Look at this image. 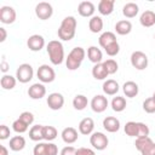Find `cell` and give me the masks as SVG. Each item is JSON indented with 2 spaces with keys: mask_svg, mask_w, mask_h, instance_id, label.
<instances>
[{
  "mask_svg": "<svg viewBox=\"0 0 155 155\" xmlns=\"http://www.w3.org/2000/svg\"><path fill=\"white\" fill-rule=\"evenodd\" d=\"M47 154L48 155H58V148L54 143H52V142L47 143Z\"/></svg>",
  "mask_w": 155,
  "mask_h": 155,
  "instance_id": "obj_47",
  "label": "cell"
},
{
  "mask_svg": "<svg viewBox=\"0 0 155 155\" xmlns=\"http://www.w3.org/2000/svg\"><path fill=\"white\" fill-rule=\"evenodd\" d=\"M61 136H62V139H63V142H64L65 144H73V143H75V142L78 140V138H79L78 130L74 128V127H65V128L62 131Z\"/></svg>",
  "mask_w": 155,
  "mask_h": 155,
  "instance_id": "obj_15",
  "label": "cell"
},
{
  "mask_svg": "<svg viewBox=\"0 0 155 155\" xmlns=\"http://www.w3.org/2000/svg\"><path fill=\"white\" fill-rule=\"evenodd\" d=\"M88 104V99L84 94H76L73 99V107L76 110H84Z\"/></svg>",
  "mask_w": 155,
  "mask_h": 155,
  "instance_id": "obj_32",
  "label": "cell"
},
{
  "mask_svg": "<svg viewBox=\"0 0 155 155\" xmlns=\"http://www.w3.org/2000/svg\"><path fill=\"white\" fill-rule=\"evenodd\" d=\"M132 30V23L127 19H121L115 24V31L119 35H127Z\"/></svg>",
  "mask_w": 155,
  "mask_h": 155,
  "instance_id": "obj_25",
  "label": "cell"
},
{
  "mask_svg": "<svg viewBox=\"0 0 155 155\" xmlns=\"http://www.w3.org/2000/svg\"><path fill=\"white\" fill-rule=\"evenodd\" d=\"M34 76V69L30 64L28 63H22L18 65L16 70V79L21 84H27L29 82Z\"/></svg>",
  "mask_w": 155,
  "mask_h": 155,
  "instance_id": "obj_4",
  "label": "cell"
},
{
  "mask_svg": "<svg viewBox=\"0 0 155 155\" xmlns=\"http://www.w3.org/2000/svg\"><path fill=\"white\" fill-rule=\"evenodd\" d=\"M154 39H155V35H154Z\"/></svg>",
  "mask_w": 155,
  "mask_h": 155,
  "instance_id": "obj_52",
  "label": "cell"
},
{
  "mask_svg": "<svg viewBox=\"0 0 155 155\" xmlns=\"http://www.w3.org/2000/svg\"><path fill=\"white\" fill-rule=\"evenodd\" d=\"M36 76H38V79L42 84H50V82L54 81V79H56V71L48 64H42V65H40L38 68Z\"/></svg>",
  "mask_w": 155,
  "mask_h": 155,
  "instance_id": "obj_5",
  "label": "cell"
},
{
  "mask_svg": "<svg viewBox=\"0 0 155 155\" xmlns=\"http://www.w3.org/2000/svg\"><path fill=\"white\" fill-rule=\"evenodd\" d=\"M108 98L103 94H96L91 101V109L94 113H103L108 108Z\"/></svg>",
  "mask_w": 155,
  "mask_h": 155,
  "instance_id": "obj_10",
  "label": "cell"
},
{
  "mask_svg": "<svg viewBox=\"0 0 155 155\" xmlns=\"http://www.w3.org/2000/svg\"><path fill=\"white\" fill-rule=\"evenodd\" d=\"M87 57H88L90 62H92L93 64L102 63V61H103V53L97 46H90L87 48Z\"/></svg>",
  "mask_w": 155,
  "mask_h": 155,
  "instance_id": "obj_20",
  "label": "cell"
},
{
  "mask_svg": "<svg viewBox=\"0 0 155 155\" xmlns=\"http://www.w3.org/2000/svg\"><path fill=\"white\" fill-rule=\"evenodd\" d=\"M75 155H96V153H94V150H92L90 148H84L82 147V148L76 149Z\"/></svg>",
  "mask_w": 155,
  "mask_h": 155,
  "instance_id": "obj_45",
  "label": "cell"
},
{
  "mask_svg": "<svg viewBox=\"0 0 155 155\" xmlns=\"http://www.w3.org/2000/svg\"><path fill=\"white\" fill-rule=\"evenodd\" d=\"M48 58L53 65H59L64 61V47L59 40H51L46 45Z\"/></svg>",
  "mask_w": 155,
  "mask_h": 155,
  "instance_id": "obj_2",
  "label": "cell"
},
{
  "mask_svg": "<svg viewBox=\"0 0 155 155\" xmlns=\"http://www.w3.org/2000/svg\"><path fill=\"white\" fill-rule=\"evenodd\" d=\"M108 75H109V73H108L107 68L104 67L103 62L93 65V68H92V76L96 80H105L108 78Z\"/></svg>",
  "mask_w": 155,
  "mask_h": 155,
  "instance_id": "obj_24",
  "label": "cell"
},
{
  "mask_svg": "<svg viewBox=\"0 0 155 155\" xmlns=\"http://www.w3.org/2000/svg\"><path fill=\"white\" fill-rule=\"evenodd\" d=\"M142 155H155V142L151 140L148 145H145V148L140 151Z\"/></svg>",
  "mask_w": 155,
  "mask_h": 155,
  "instance_id": "obj_43",
  "label": "cell"
},
{
  "mask_svg": "<svg viewBox=\"0 0 155 155\" xmlns=\"http://www.w3.org/2000/svg\"><path fill=\"white\" fill-rule=\"evenodd\" d=\"M114 5H115L114 0H101L98 4V12L102 16H109L114 11Z\"/></svg>",
  "mask_w": 155,
  "mask_h": 155,
  "instance_id": "obj_21",
  "label": "cell"
},
{
  "mask_svg": "<svg viewBox=\"0 0 155 155\" xmlns=\"http://www.w3.org/2000/svg\"><path fill=\"white\" fill-rule=\"evenodd\" d=\"M35 15L41 21H46L48 18L52 17L53 15V7L51 4L46 2V1H41L35 6Z\"/></svg>",
  "mask_w": 155,
  "mask_h": 155,
  "instance_id": "obj_8",
  "label": "cell"
},
{
  "mask_svg": "<svg viewBox=\"0 0 155 155\" xmlns=\"http://www.w3.org/2000/svg\"><path fill=\"white\" fill-rule=\"evenodd\" d=\"M149 133H150V130L148 127L147 124L144 122H138V137H149Z\"/></svg>",
  "mask_w": 155,
  "mask_h": 155,
  "instance_id": "obj_41",
  "label": "cell"
},
{
  "mask_svg": "<svg viewBox=\"0 0 155 155\" xmlns=\"http://www.w3.org/2000/svg\"><path fill=\"white\" fill-rule=\"evenodd\" d=\"M46 103L48 105L50 109L52 110H59L63 108L64 105V97L62 93H58V92H53V93H50L47 99H46Z\"/></svg>",
  "mask_w": 155,
  "mask_h": 155,
  "instance_id": "obj_11",
  "label": "cell"
},
{
  "mask_svg": "<svg viewBox=\"0 0 155 155\" xmlns=\"http://www.w3.org/2000/svg\"><path fill=\"white\" fill-rule=\"evenodd\" d=\"M111 109L116 113H121L126 109V105H127V102L125 99V97H121V96H116L111 99Z\"/></svg>",
  "mask_w": 155,
  "mask_h": 155,
  "instance_id": "obj_29",
  "label": "cell"
},
{
  "mask_svg": "<svg viewBox=\"0 0 155 155\" xmlns=\"http://www.w3.org/2000/svg\"><path fill=\"white\" fill-rule=\"evenodd\" d=\"M0 155H8V149L5 145L0 147Z\"/></svg>",
  "mask_w": 155,
  "mask_h": 155,
  "instance_id": "obj_50",
  "label": "cell"
},
{
  "mask_svg": "<svg viewBox=\"0 0 155 155\" xmlns=\"http://www.w3.org/2000/svg\"><path fill=\"white\" fill-rule=\"evenodd\" d=\"M18 119H21L23 122H25L28 126H30L33 122H34V115L30 113V111H23V113H21V115H19V117Z\"/></svg>",
  "mask_w": 155,
  "mask_h": 155,
  "instance_id": "obj_42",
  "label": "cell"
},
{
  "mask_svg": "<svg viewBox=\"0 0 155 155\" xmlns=\"http://www.w3.org/2000/svg\"><path fill=\"white\" fill-rule=\"evenodd\" d=\"M104 51H105V53H107L108 56L114 57V56H116V54L120 52V45H119V42L116 41V42L109 45L107 48H104Z\"/></svg>",
  "mask_w": 155,
  "mask_h": 155,
  "instance_id": "obj_40",
  "label": "cell"
},
{
  "mask_svg": "<svg viewBox=\"0 0 155 155\" xmlns=\"http://www.w3.org/2000/svg\"><path fill=\"white\" fill-rule=\"evenodd\" d=\"M16 11L11 6H2L0 7V22L4 24H12L16 21Z\"/></svg>",
  "mask_w": 155,
  "mask_h": 155,
  "instance_id": "obj_12",
  "label": "cell"
},
{
  "mask_svg": "<svg viewBox=\"0 0 155 155\" xmlns=\"http://www.w3.org/2000/svg\"><path fill=\"white\" fill-rule=\"evenodd\" d=\"M17 84V79L16 76H12V75H8V74H4L1 80H0V85L4 90H12L15 88Z\"/></svg>",
  "mask_w": 155,
  "mask_h": 155,
  "instance_id": "obj_30",
  "label": "cell"
},
{
  "mask_svg": "<svg viewBox=\"0 0 155 155\" xmlns=\"http://www.w3.org/2000/svg\"><path fill=\"white\" fill-rule=\"evenodd\" d=\"M151 140H153V139H151L150 137H139V138H136V142H134L136 149L140 153V151L145 148V145H148Z\"/></svg>",
  "mask_w": 155,
  "mask_h": 155,
  "instance_id": "obj_37",
  "label": "cell"
},
{
  "mask_svg": "<svg viewBox=\"0 0 155 155\" xmlns=\"http://www.w3.org/2000/svg\"><path fill=\"white\" fill-rule=\"evenodd\" d=\"M6 36H7V33H6V29L4 27L0 28V42H4L6 40Z\"/></svg>",
  "mask_w": 155,
  "mask_h": 155,
  "instance_id": "obj_48",
  "label": "cell"
},
{
  "mask_svg": "<svg viewBox=\"0 0 155 155\" xmlns=\"http://www.w3.org/2000/svg\"><path fill=\"white\" fill-rule=\"evenodd\" d=\"M8 145H10V149L12 151H21L25 147V139L23 136H13L10 139Z\"/></svg>",
  "mask_w": 155,
  "mask_h": 155,
  "instance_id": "obj_26",
  "label": "cell"
},
{
  "mask_svg": "<svg viewBox=\"0 0 155 155\" xmlns=\"http://www.w3.org/2000/svg\"><path fill=\"white\" fill-rule=\"evenodd\" d=\"M42 130H44V125H34V126H31V128L29 130V138L31 140H34V142H40L41 139H44Z\"/></svg>",
  "mask_w": 155,
  "mask_h": 155,
  "instance_id": "obj_31",
  "label": "cell"
},
{
  "mask_svg": "<svg viewBox=\"0 0 155 155\" xmlns=\"http://www.w3.org/2000/svg\"><path fill=\"white\" fill-rule=\"evenodd\" d=\"M148 56L142 51H134L131 54V64L137 70H144L148 67Z\"/></svg>",
  "mask_w": 155,
  "mask_h": 155,
  "instance_id": "obj_6",
  "label": "cell"
},
{
  "mask_svg": "<svg viewBox=\"0 0 155 155\" xmlns=\"http://www.w3.org/2000/svg\"><path fill=\"white\" fill-rule=\"evenodd\" d=\"M139 22L143 27L145 28H150L155 24V12L151 10H145L140 17H139Z\"/></svg>",
  "mask_w": 155,
  "mask_h": 155,
  "instance_id": "obj_19",
  "label": "cell"
},
{
  "mask_svg": "<svg viewBox=\"0 0 155 155\" xmlns=\"http://www.w3.org/2000/svg\"><path fill=\"white\" fill-rule=\"evenodd\" d=\"M124 130H125V133L130 137H138V122H134V121H128L126 122V125L124 126Z\"/></svg>",
  "mask_w": 155,
  "mask_h": 155,
  "instance_id": "obj_34",
  "label": "cell"
},
{
  "mask_svg": "<svg viewBox=\"0 0 155 155\" xmlns=\"http://www.w3.org/2000/svg\"><path fill=\"white\" fill-rule=\"evenodd\" d=\"M122 91H124V94L128 98H133L138 94L139 92V87L138 85L134 82V81H126L124 85H122Z\"/></svg>",
  "mask_w": 155,
  "mask_h": 155,
  "instance_id": "obj_22",
  "label": "cell"
},
{
  "mask_svg": "<svg viewBox=\"0 0 155 155\" xmlns=\"http://www.w3.org/2000/svg\"><path fill=\"white\" fill-rule=\"evenodd\" d=\"M33 155H48L47 154V143L38 142L33 149Z\"/></svg>",
  "mask_w": 155,
  "mask_h": 155,
  "instance_id": "obj_39",
  "label": "cell"
},
{
  "mask_svg": "<svg viewBox=\"0 0 155 155\" xmlns=\"http://www.w3.org/2000/svg\"><path fill=\"white\" fill-rule=\"evenodd\" d=\"M8 67H10V65L7 64L6 61H2L1 64H0V68H1V71H2V73H6V71L8 70Z\"/></svg>",
  "mask_w": 155,
  "mask_h": 155,
  "instance_id": "obj_49",
  "label": "cell"
},
{
  "mask_svg": "<svg viewBox=\"0 0 155 155\" xmlns=\"http://www.w3.org/2000/svg\"><path fill=\"white\" fill-rule=\"evenodd\" d=\"M45 94H46V87L42 82L33 84L28 88V96L31 99H41L42 97H45Z\"/></svg>",
  "mask_w": 155,
  "mask_h": 155,
  "instance_id": "obj_13",
  "label": "cell"
},
{
  "mask_svg": "<svg viewBox=\"0 0 155 155\" xmlns=\"http://www.w3.org/2000/svg\"><path fill=\"white\" fill-rule=\"evenodd\" d=\"M75 153H76V149H75L74 147L67 145V147H64V148L61 150L59 155H75Z\"/></svg>",
  "mask_w": 155,
  "mask_h": 155,
  "instance_id": "obj_46",
  "label": "cell"
},
{
  "mask_svg": "<svg viewBox=\"0 0 155 155\" xmlns=\"http://www.w3.org/2000/svg\"><path fill=\"white\" fill-rule=\"evenodd\" d=\"M76 25H78V22L75 19V17L74 16H67L62 21V23H61V25H59V28L57 30L58 38L61 40H63V41L71 40L75 36Z\"/></svg>",
  "mask_w": 155,
  "mask_h": 155,
  "instance_id": "obj_1",
  "label": "cell"
},
{
  "mask_svg": "<svg viewBox=\"0 0 155 155\" xmlns=\"http://www.w3.org/2000/svg\"><path fill=\"white\" fill-rule=\"evenodd\" d=\"M116 41H117L116 36H115V34L113 31H104V33L101 34V36L98 39V42H99L101 47H103V48H107L109 45H111V44H114Z\"/></svg>",
  "mask_w": 155,
  "mask_h": 155,
  "instance_id": "obj_23",
  "label": "cell"
},
{
  "mask_svg": "<svg viewBox=\"0 0 155 155\" xmlns=\"http://www.w3.org/2000/svg\"><path fill=\"white\" fill-rule=\"evenodd\" d=\"M10 128L6 126V125H1L0 126V139L1 140H5L10 137Z\"/></svg>",
  "mask_w": 155,
  "mask_h": 155,
  "instance_id": "obj_44",
  "label": "cell"
},
{
  "mask_svg": "<svg viewBox=\"0 0 155 155\" xmlns=\"http://www.w3.org/2000/svg\"><path fill=\"white\" fill-rule=\"evenodd\" d=\"M90 143L96 150H104L109 144V139L103 132H93L90 136Z\"/></svg>",
  "mask_w": 155,
  "mask_h": 155,
  "instance_id": "obj_7",
  "label": "cell"
},
{
  "mask_svg": "<svg viewBox=\"0 0 155 155\" xmlns=\"http://www.w3.org/2000/svg\"><path fill=\"white\" fill-rule=\"evenodd\" d=\"M28 127H29V126H28L25 122H23L21 119H17V120H15V121L12 122V130H13L16 133H24V132H27Z\"/></svg>",
  "mask_w": 155,
  "mask_h": 155,
  "instance_id": "obj_35",
  "label": "cell"
},
{
  "mask_svg": "<svg viewBox=\"0 0 155 155\" xmlns=\"http://www.w3.org/2000/svg\"><path fill=\"white\" fill-rule=\"evenodd\" d=\"M143 110L148 114H154L155 113V101H154L153 97H149L143 102Z\"/></svg>",
  "mask_w": 155,
  "mask_h": 155,
  "instance_id": "obj_38",
  "label": "cell"
},
{
  "mask_svg": "<svg viewBox=\"0 0 155 155\" xmlns=\"http://www.w3.org/2000/svg\"><path fill=\"white\" fill-rule=\"evenodd\" d=\"M120 120L114 117V116H107L104 120H103V127L107 132H110V133H115L120 130Z\"/></svg>",
  "mask_w": 155,
  "mask_h": 155,
  "instance_id": "obj_16",
  "label": "cell"
},
{
  "mask_svg": "<svg viewBox=\"0 0 155 155\" xmlns=\"http://www.w3.org/2000/svg\"><path fill=\"white\" fill-rule=\"evenodd\" d=\"M42 136H44V139L47 140V142H52L53 139L57 138L58 136V132L56 130V127L53 126H44V130H42Z\"/></svg>",
  "mask_w": 155,
  "mask_h": 155,
  "instance_id": "obj_33",
  "label": "cell"
},
{
  "mask_svg": "<svg viewBox=\"0 0 155 155\" xmlns=\"http://www.w3.org/2000/svg\"><path fill=\"white\" fill-rule=\"evenodd\" d=\"M94 11H96V7L93 5V2L91 1H81L78 6V12L81 17H93L94 15Z\"/></svg>",
  "mask_w": 155,
  "mask_h": 155,
  "instance_id": "obj_14",
  "label": "cell"
},
{
  "mask_svg": "<svg viewBox=\"0 0 155 155\" xmlns=\"http://www.w3.org/2000/svg\"><path fill=\"white\" fill-rule=\"evenodd\" d=\"M88 29L91 30V33H101L103 29V19L99 16H93L90 18L88 21Z\"/></svg>",
  "mask_w": 155,
  "mask_h": 155,
  "instance_id": "obj_28",
  "label": "cell"
},
{
  "mask_svg": "<svg viewBox=\"0 0 155 155\" xmlns=\"http://www.w3.org/2000/svg\"><path fill=\"white\" fill-rule=\"evenodd\" d=\"M102 88H103L104 94H107V96H115L119 92L120 86H119L117 81H115L113 79H108V80H105L103 82Z\"/></svg>",
  "mask_w": 155,
  "mask_h": 155,
  "instance_id": "obj_18",
  "label": "cell"
},
{
  "mask_svg": "<svg viewBox=\"0 0 155 155\" xmlns=\"http://www.w3.org/2000/svg\"><path fill=\"white\" fill-rule=\"evenodd\" d=\"M153 98H154V101H155V91H154V93H153V96H151Z\"/></svg>",
  "mask_w": 155,
  "mask_h": 155,
  "instance_id": "obj_51",
  "label": "cell"
},
{
  "mask_svg": "<svg viewBox=\"0 0 155 155\" xmlns=\"http://www.w3.org/2000/svg\"><path fill=\"white\" fill-rule=\"evenodd\" d=\"M103 64H104V67L107 68L109 75L115 74V73L117 71V69H119V64H117V62H116L115 59H113V58H109V59L104 61Z\"/></svg>",
  "mask_w": 155,
  "mask_h": 155,
  "instance_id": "obj_36",
  "label": "cell"
},
{
  "mask_svg": "<svg viewBox=\"0 0 155 155\" xmlns=\"http://www.w3.org/2000/svg\"><path fill=\"white\" fill-rule=\"evenodd\" d=\"M85 56H86V51L82 47H80V46L74 47L69 52L68 57L65 58V65H67V68L69 70H76L78 68H80V65H81Z\"/></svg>",
  "mask_w": 155,
  "mask_h": 155,
  "instance_id": "obj_3",
  "label": "cell"
},
{
  "mask_svg": "<svg viewBox=\"0 0 155 155\" xmlns=\"http://www.w3.org/2000/svg\"><path fill=\"white\" fill-rule=\"evenodd\" d=\"M94 130V121L91 117H84L79 122V132L84 136L92 134Z\"/></svg>",
  "mask_w": 155,
  "mask_h": 155,
  "instance_id": "obj_17",
  "label": "cell"
},
{
  "mask_svg": "<svg viewBox=\"0 0 155 155\" xmlns=\"http://www.w3.org/2000/svg\"><path fill=\"white\" fill-rule=\"evenodd\" d=\"M138 12H139V7L136 2H127L122 7V15L126 18H133L138 15Z\"/></svg>",
  "mask_w": 155,
  "mask_h": 155,
  "instance_id": "obj_27",
  "label": "cell"
},
{
  "mask_svg": "<svg viewBox=\"0 0 155 155\" xmlns=\"http://www.w3.org/2000/svg\"><path fill=\"white\" fill-rule=\"evenodd\" d=\"M27 46L30 51L33 52H39L45 47V39L42 35L39 34H33L28 38L27 40Z\"/></svg>",
  "mask_w": 155,
  "mask_h": 155,
  "instance_id": "obj_9",
  "label": "cell"
}]
</instances>
